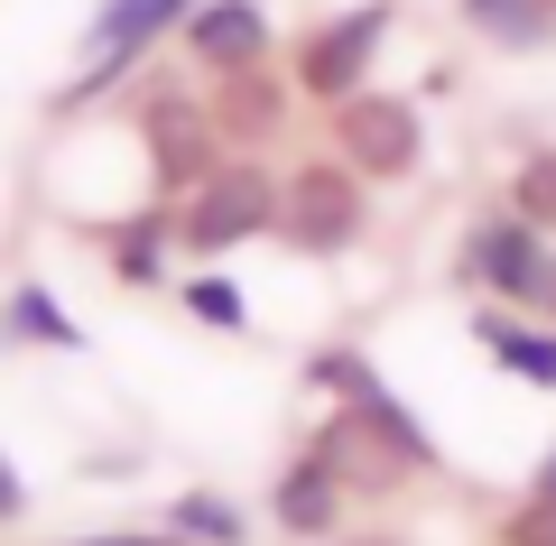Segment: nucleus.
Listing matches in <instances>:
<instances>
[{
    "label": "nucleus",
    "instance_id": "14",
    "mask_svg": "<svg viewBox=\"0 0 556 546\" xmlns=\"http://www.w3.org/2000/svg\"><path fill=\"white\" fill-rule=\"evenodd\" d=\"M464 28H482L492 47L529 56V47L556 38V10H547V0H464Z\"/></svg>",
    "mask_w": 556,
    "mask_h": 546
},
{
    "label": "nucleus",
    "instance_id": "1",
    "mask_svg": "<svg viewBox=\"0 0 556 546\" xmlns=\"http://www.w3.org/2000/svg\"><path fill=\"white\" fill-rule=\"evenodd\" d=\"M362 223H371V204H362V176L343 167V157L278 176V241H288V251L334 259V251H353V241H362Z\"/></svg>",
    "mask_w": 556,
    "mask_h": 546
},
{
    "label": "nucleus",
    "instance_id": "16",
    "mask_svg": "<svg viewBox=\"0 0 556 546\" xmlns=\"http://www.w3.org/2000/svg\"><path fill=\"white\" fill-rule=\"evenodd\" d=\"M510 214L538 223V232H556V149L519 157V176H510Z\"/></svg>",
    "mask_w": 556,
    "mask_h": 546
},
{
    "label": "nucleus",
    "instance_id": "17",
    "mask_svg": "<svg viewBox=\"0 0 556 546\" xmlns=\"http://www.w3.org/2000/svg\"><path fill=\"white\" fill-rule=\"evenodd\" d=\"M186 315H204L214 333H241V325H251V306H241L232 278H186Z\"/></svg>",
    "mask_w": 556,
    "mask_h": 546
},
{
    "label": "nucleus",
    "instance_id": "8",
    "mask_svg": "<svg viewBox=\"0 0 556 546\" xmlns=\"http://www.w3.org/2000/svg\"><path fill=\"white\" fill-rule=\"evenodd\" d=\"M464 269H473L492 296L529 306V296H538V269H547V232H538V223H519V214H492V223H473V232H464Z\"/></svg>",
    "mask_w": 556,
    "mask_h": 546
},
{
    "label": "nucleus",
    "instance_id": "6",
    "mask_svg": "<svg viewBox=\"0 0 556 546\" xmlns=\"http://www.w3.org/2000/svg\"><path fill=\"white\" fill-rule=\"evenodd\" d=\"M186 10H195V0H102L93 10V28H84V47H93V65H84V84L65 102H93L102 84H121L139 65V47L159 38V28H177Z\"/></svg>",
    "mask_w": 556,
    "mask_h": 546
},
{
    "label": "nucleus",
    "instance_id": "20",
    "mask_svg": "<svg viewBox=\"0 0 556 546\" xmlns=\"http://www.w3.org/2000/svg\"><path fill=\"white\" fill-rule=\"evenodd\" d=\"M28 519V482L10 472V454H0V528H20Z\"/></svg>",
    "mask_w": 556,
    "mask_h": 546
},
{
    "label": "nucleus",
    "instance_id": "5",
    "mask_svg": "<svg viewBox=\"0 0 556 546\" xmlns=\"http://www.w3.org/2000/svg\"><path fill=\"white\" fill-rule=\"evenodd\" d=\"M380 38H390V10H380V0H362V10H343V20H325L316 38H306V56H298V84H306L316 102H353L362 75H371V56H380Z\"/></svg>",
    "mask_w": 556,
    "mask_h": 546
},
{
    "label": "nucleus",
    "instance_id": "15",
    "mask_svg": "<svg viewBox=\"0 0 556 546\" xmlns=\"http://www.w3.org/2000/svg\"><path fill=\"white\" fill-rule=\"evenodd\" d=\"M473 333L529 380V390H556V333H529V325H510V315H473Z\"/></svg>",
    "mask_w": 556,
    "mask_h": 546
},
{
    "label": "nucleus",
    "instance_id": "19",
    "mask_svg": "<svg viewBox=\"0 0 556 546\" xmlns=\"http://www.w3.org/2000/svg\"><path fill=\"white\" fill-rule=\"evenodd\" d=\"M501 546H556V509L547 500H519L510 519H501Z\"/></svg>",
    "mask_w": 556,
    "mask_h": 546
},
{
    "label": "nucleus",
    "instance_id": "10",
    "mask_svg": "<svg viewBox=\"0 0 556 546\" xmlns=\"http://www.w3.org/2000/svg\"><path fill=\"white\" fill-rule=\"evenodd\" d=\"M269 519L288 528L298 546H325V537H334V519H343V482L316 464V454H298V464L278 472V491H269Z\"/></svg>",
    "mask_w": 556,
    "mask_h": 546
},
{
    "label": "nucleus",
    "instance_id": "21",
    "mask_svg": "<svg viewBox=\"0 0 556 546\" xmlns=\"http://www.w3.org/2000/svg\"><path fill=\"white\" fill-rule=\"evenodd\" d=\"M75 546H177L167 528H112V537H75Z\"/></svg>",
    "mask_w": 556,
    "mask_h": 546
},
{
    "label": "nucleus",
    "instance_id": "25",
    "mask_svg": "<svg viewBox=\"0 0 556 546\" xmlns=\"http://www.w3.org/2000/svg\"><path fill=\"white\" fill-rule=\"evenodd\" d=\"M547 10H556V0H547Z\"/></svg>",
    "mask_w": 556,
    "mask_h": 546
},
{
    "label": "nucleus",
    "instance_id": "2",
    "mask_svg": "<svg viewBox=\"0 0 556 546\" xmlns=\"http://www.w3.org/2000/svg\"><path fill=\"white\" fill-rule=\"evenodd\" d=\"M260 232H278V176L251 167V157L241 167H214L195 186V204H186V223H177L186 251H241Z\"/></svg>",
    "mask_w": 556,
    "mask_h": 546
},
{
    "label": "nucleus",
    "instance_id": "18",
    "mask_svg": "<svg viewBox=\"0 0 556 546\" xmlns=\"http://www.w3.org/2000/svg\"><path fill=\"white\" fill-rule=\"evenodd\" d=\"M159 241H167V223H159V214H139L130 232L112 241V259H121V278H159Z\"/></svg>",
    "mask_w": 556,
    "mask_h": 546
},
{
    "label": "nucleus",
    "instance_id": "9",
    "mask_svg": "<svg viewBox=\"0 0 556 546\" xmlns=\"http://www.w3.org/2000/svg\"><path fill=\"white\" fill-rule=\"evenodd\" d=\"M186 47H195L214 75H241V65H260V47H269V20H260V0H204V10H186Z\"/></svg>",
    "mask_w": 556,
    "mask_h": 546
},
{
    "label": "nucleus",
    "instance_id": "3",
    "mask_svg": "<svg viewBox=\"0 0 556 546\" xmlns=\"http://www.w3.org/2000/svg\"><path fill=\"white\" fill-rule=\"evenodd\" d=\"M334 139H343V167L353 176H417V157H427V120H417V102L399 93H371L362 84L353 102H334Z\"/></svg>",
    "mask_w": 556,
    "mask_h": 546
},
{
    "label": "nucleus",
    "instance_id": "7",
    "mask_svg": "<svg viewBox=\"0 0 556 546\" xmlns=\"http://www.w3.org/2000/svg\"><path fill=\"white\" fill-rule=\"evenodd\" d=\"M149 157H159V186H167V195H195L204 176L223 167L214 112H195L186 93H149Z\"/></svg>",
    "mask_w": 556,
    "mask_h": 546
},
{
    "label": "nucleus",
    "instance_id": "12",
    "mask_svg": "<svg viewBox=\"0 0 556 546\" xmlns=\"http://www.w3.org/2000/svg\"><path fill=\"white\" fill-rule=\"evenodd\" d=\"M278 112H288V102H278V84L260 75V65L223 75V93H214V130H223V139H269Z\"/></svg>",
    "mask_w": 556,
    "mask_h": 546
},
{
    "label": "nucleus",
    "instance_id": "4",
    "mask_svg": "<svg viewBox=\"0 0 556 546\" xmlns=\"http://www.w3.org/2000/svg\"><path fill=\"white\" fill-rule=\"evenodd\" d=\"M306 454H316V464L343 482V500H390L399 482H417V472H408V454H399L390 435H380L371 417L353 408V398H343V408L325 417L316 435H306Z\"/></svg>",
    "mask_w": 556,
    "mask_h": 546
},
{
    "label": "nucleus",
    "instance_id": "11",
    "mask_svg": "<svg viewBox=\"0 0 556 546\" xmlns=\"http://www.w3.org/2000/svg\"><path fill=\"white\" fill-rule=\"evenodd\" d=\"M0 343H47V352H84V325L56 306L47 288H10L0 296Z\"/></svg>",
    "mask_w": 556,
    "mask_h": 546
},
{
    "label": "nucleus",
    "instance_id": "13",
    "mask_svg": "<svg viewBox=\"0 0 556 546\" xmlns=\"http://www.w3.org/2000/svg\"><path fill=\"white\" fill-rule=\"evenodd\" d=\"M167 537L177 546H251V519H241V500H223V491H177V500H167Z\"/></svg>",
    "mask_w": 556,
    "mask_h": 546
},
{
    "label": "nucleus",
    "instance_id": "22",
    "mask_svg": "<svg viewBox=\"0 0 556 546\" xmlns=\"http://www.w3.org/2000/svg\"><path fill=\"white\" fill-rule=\"evenodd\" d=\"M529 306H538V315L556 325V251H547V269H538V296H529Z\"/></svg>",
    "mask_w": 556,
    "mask_h": 546
},
{
    "label": "nucleus",
    "instance_id": "24",
    "mask_svg": "<svg viewBox=\"0 0 556 546\" xmlns=\"http://www.w3.org/2000/svg\"><path fill=\"white\" fill-rule=\"evenodd\" d=\"M325 546H390V537H325Z\"/></svg>",
    "mask_w": 556,
    "mask_h": 546
},
{
    "label": "nucleus",
    "instance_id": "23",
    "mask_svg": "<svg viewBox=\"0 0 556 546\" xmlns=\"http://www.w3.org/2000/svg\"><path fill=\"white\" fill-rule=\"evenodd\" d=\"M529 500H547V509H556V445H547V464L529 472Z\"/></svg>",
    "mask_w": 556,
    "mask_h": 546
}]
</instances>
